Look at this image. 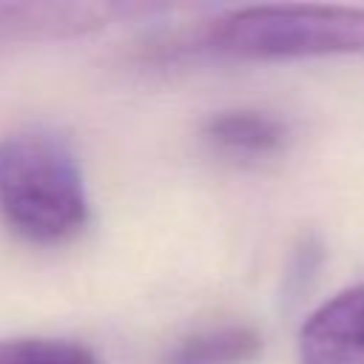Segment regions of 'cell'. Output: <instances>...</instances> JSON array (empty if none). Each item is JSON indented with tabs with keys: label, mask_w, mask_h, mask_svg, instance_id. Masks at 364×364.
I'll return each instance as SVG.
<instances>
[{
	"label": "cell",
	"mask_w": 364,
	"mask_h": 364,
	"mask_svg": "<svg viewBox=\"0 0 364 364\" xmlns=\"http://www.w3.org/2000/svg\"><path fill=\"white\" fill-rule=\"evenodd\" d=\"M0 364H102L85 344L46 336L0 338Z\"/></svg>",
	"instance_id": "cell-7"
},
{
	"label": "cell",
	"mask_w": 364,
	"mask_h": 364,
	"mask_svg": "<svg viewBox=\"0 0 364 364\" xmlns=\"http://www.w3.org/2000/svg\"><path fill=\"white\" fill-rule=\"evenodd\" d=\"M122 6L108 3H0V40L71 37L105 26Z\"/></svg>",
	"instance_id": "cell-4"
},
{
	"label": "cell",
	"mask_w": 364,
	"mask_h": 364,
	"mask_svg": "<svg viewBox=\"0 0 364 364\" xmlns=\"http://www.w3.org/2000/svg\"><path fill=\"white\" fill-rule=\"evenodd\" d=\"M202 43L213 54L236 60L364 54V9L299 3L245 6L210 20Z\"/></svg>",
	"instance_id": "cell-2"
},
{
	"label": "cell",
	"mask_w": 364,
	"mask_h": 364,
	"mask_svg": "<svg viewBox=\"0 0 364 364\" xmlns=\"http://www.w3.org/2000/svg\"><path fill=\"white\" fill-rule=\"evenodd\" d=\"M301 364H364V284L321 301L299 330Z\"/></svg>",
	"instance_id": "cell-3"
},
{
	"label": "cell",
	"mask_w": 364,
	"mask_h": 364,
	"mask_svg": "<svg viewBox=\"0 0 364 364\" xmlns=\"http://www.w3.org/2000/svg\"><path fill=\"white\" fill-rule=\"evenodd\" d=\"M262 336L247 324H219L176 341L165 364H247L259 355Z\"/></svg>",
	"instance_id": "cell-6"
},
{
	"label": "cell",
	"mask_w": 364,
	"mask_h": 364,
	"mask_svg": "<svg viewBox=\"0 0 364 364\" xmlns=\"http://www.w3.org/2000/svg\"><path fill=\"white\" fill-rule=\"evenodd\" d=\"M0 216L34 245H60L85 228V179L65 136L31 128L0 139Z\"/></svg>",
	"instance_id": "cell-1"
},
{
	"label": "cell",
	"mask_w": 364,
	"mask_h": 364,
	"mask_svg": "<svg viewBox=\"0 0 364 364\" xmlns=\"http://www.w3.org/2000/svg\"><path fill=\"white\" fill-rule=\"evenodd\" d=\"M202 134L213 148L230 156H270L287 142V125L256 108L219 111L205 122Z\"/></svg>",
	"instance_id": "cell-5"
}]
</instances>
